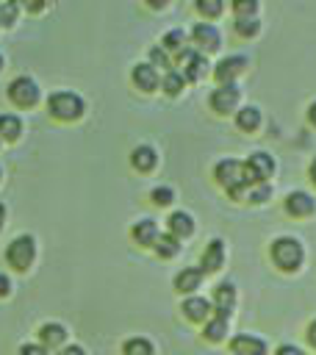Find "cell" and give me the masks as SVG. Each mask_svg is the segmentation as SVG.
<instances>
[{
    "mask_svg": "<svg viewBox=\"0 0 316 355\" xmlns=\"http://www.w3.org/2000/svg\"><path fill=\"white\" fill-rule=\"evenodd\" d=\"M47 111L55 116V119H64V122H72V119H80L83 111H86V103L80 94L69 92V89H61V92H53L47 97Z\"/></svg>",
    "mask_w": 316,
    "mask_h": 355,
    "instance_id": "6da1fadb",
    "label": "cell"
},
{
    "mask_svg": "<svg viewBox=\"0 0 316 355\" xmlns=\"http://www.w3.org/2000/svg\"><path fill=\"white\" fill-rule=\"evenodd\" d=\"M302 258H305V250H302V244L294 236H280V239L272 241V261L280 269L294 272V269H299Z\"/></svg>",
    "mask_w": 316,
    "mask_h": 355,
    "instance_id": "7a4b0ae2",
    "label": "cell"
},
{
    "mask_svg": "<svg viewBox=\"0 0 316 355\" xmlns=\"http://www.w3.org/2000/svg\"><path fill=\"white\" fill-rule=\"evenodd\" d=\"M33 258H36V241H33V236H17L8 244V250H6V261L17 272H25L33 263Z\"/></svg>",
    "mask_w": 316,
    "mask_h": 355,
    "instance_id": "3957f363",
    "label": "cell"
},
{
    "mask_svg": "<svg viewBox=\"0 0 316 355\" xmlns=\"http://www.w3.org/2000/svg\"><path fill=\"white\" fill-rule=\"evenodd\" d=\"M8 100L19 108H30L39 103V83L30 75H19L8 83Z\"/></svg>",
    "mask_w": 316,
    "mask_h": 355,
    "instance_id": "277c9868",
    "label": "cell"
},
{
    "mask_svg": "<svg viewBox=\"0 0 316 355\" xmlns=\"http://www.w3.org/2000/svg\"><path fill=\"white\" fill-rule=\"evenodd\" d=\"M274 172V161L269 153H252L247 161H244V183L247 186H255V183H266Z\"/></svg>",
    "mask_w": 316,
    "mask_h": 355,
    "instance_id": "5b68a950",
    "label": "cell"
},
{
    "mask_svg": "<svg viewBox=\"0 0 316 355\" xmlns=\"http://www.w3.org/2000/svg\"><path fill=\"white\" fill-rule=\"evenodd\" d=\"M213 178L230 191V189H238V186H247L244 183V164L236 161V158H225L213 166Z\"/></svg>",
    "mask_w": 316,
    "mask_h": 355,
    "instance_id": "8992f818",
    "label": "cell"
},
{
    "mask_svg": "<svg viewBox=\"0 0 316 355\" xmlns=\"http://www.w3.org/2000/svg\"><path fill=\"white\" fill-rule=\"evenodd\" d=\"M238 97H241V92H238L236 83H222L211 92V108L216 114H230V111H236Z\"/></svg>",
    "mask_w": 316,
    "mask_h": 355,
    "instance_id": "52a82bcc",
    "label": "cell"
},
{
    "mask_svg": "<svg viewBox=\"0 0 316 355\" xmlns=\"http://www.w3.org/2000/svg\"><path fill=\"white\" fill-rule=\"evenodd\" d=\"M191 39H194V44H197L202 53H213V50L222 47V33H219V28H213L211 22H197V25L191 28Z\"/></svg>",
    "mask_w": 316,
    "mask_h": 355,
    "instance_id": "ba28073f",
    "label": "cell"
},
{
    "mask_svg": "<svg viewBox=\"0 0 316 355\" xmlns=\"http://www.w3.org/2000/svg\"><path fill=\"white\" fill-rule=\"evenodd\" d=\"M177 58L183 61V75H186V80H200V78H205V72H208V58H205L202 53H197V50H183Z\"/></svg>",
    "mask_w": 316,
    "mask_h": 355,
    "instance_id": "9c48e42d",
    "label": "cell"
},
{
    "mask_svg": "<svg viewBox=\"0 0 316 355\" xmlns=\"http://www.w3.org/2000/svg\"><path fill=\"white\" fill-rule=\"evenodd\" d=\"M244 67H247V58H244V55H227V58H222V61L213 67V75H216L219 86H222V83H233V80L244 72Z\"/></svg>",
    "mask_w": 316,
    "mask_h": 355,
    "instance_id": "30bf717a",
    "label": "cell"
},
{
    "mask_svg": "<svg viewBox=\"0 0 316 355\" xmlns=\"http://www.w3.org/2000/svg\"><path fill=\"white\" fill-rule=\"evenodd\" d=\"M230 352L233 355H266V341L252 333H238L230 341Z\"/></svg>",
    "mask_w": 316,
    "mask_h": 355,
    "instance_id": "8fae6325",
    "label": "cell"
},
{
    "mask_svg": "<svg viewBox=\"0 0 316 355\" xmlns=\"http://www.w3.org/2000/svg\"><path fill=\"white\" fill-rule=\"evenodd\" d=\"M213 305H216V316H225V319H230V313H233V305H236V286L233 283H219L216 288H213Z\"/></svg>",
    "mask_w": 316,
    "mask_h": 355,
    "instance_id": "7c38bea8",
    "label": "cell"
},
{
    "mask_svg": "<svg viewBox=\"0 0 316 355\" xmlns=\"http://www.w3.org/2000/svg\"><path fill=\"white\" fill-rule=\"evenodd\" d=\"M313 208H316V202L308 191H291L286 197V211L291 216H308V214H313Z\"/></svg>",
    "mask_w": 316,
    "mask_h": 355,
    "instance_id": "4fadbf2b",
    "label": "cell"
},
{
    "mask_svg": "<svg viewBox=\"0 0 316 355\" xmlns=\"http://www.w3.org/2000/svg\"><path fill=\"white\" fill-rule=\"evenodd\" d=\"M222 263H225V241H222V239H213V241H208V247H205V252H202L200 269H202V272H216Z\"/></svg>",
    "mask_w": 316,
    "mask_h": 355,
    "instance_id": "5bb4252c",
    "label": "cell"
},
{
    "mask_svg": "<svg viewBox=\"0 0 316 355\" xmlns=\"http://www.w3.org/2000/svg\"><path fill=\"white\" fill-rule=\"evenodd\" d=\"M133 83H136L141 92H155L158 83H161V78H158V72H155L152 64H136V67H133Z\"/></svg>",
    "mask_w": 316,
    "mask_h": 355,
    "instance_id": "9a60e30c",
    "label": "cell"
},
{
    "mask_svg": "<svg viewBox=\"0 0 316 355\" xmlns=\"http://www.w3.org/2000/svg\"><path fill=\"white\" fill-rule=\"evenodd\" d=\"M166 225H169V233L175 239H183V236H191L194 233V219H191L188 211H172L169 219H166Z\"/></svg>",
    "mask_w": 316,
    "mask_h": 355,
    "instance_id": "2e32d148",
    "label": "cell"
},
{
    "mask_svg": "<svg viewBox=\"0 0 316 355\" xmlns=\"http://www.w3.org/2000/svg\"><path fill=\"white\" fill-rule=\"evenodd\" d=\"M202 277H205V272H202L200 266H188V269L177 272V277H175V288L183 291V294H191L194 288H200Z\"/></svg>",
    "mask_w": 316,
    "mask_h": 355,
    "instance_id": "e0dca14e",
    "label": "cell"
},
{
    "mask_svg": "<svg viewBox=\"0 0 316 355\" xmlns=\"http://www.w3.org/2000/svg\"><path fill=\"white\" fill-rule=\"evenodd\" d=\"M158 225L152 222V219H139L136 225H133V239L141 244V247H155V241H158Z\"/></svg>",
    "mask_w": 316,
    "mask_h": 355,
    "instance_id": "ac0fdd59",
    "label": "cell"
},
{
    "mask_svg": "<svg viewBox=\"0 0 316 355\" xmlns=\"http://www.w3.org/2000/svg\"><path fill=\"white\" fill-rule=\"evenodd\" d=\"M183 313H186V319H191V322H205V319L211 316V302H208L205 297H188V300L183 302Z\"/></svg>",
    "mask_w": 316,
    "mask_h": 355,
    "instance_id": "d6986e66",
    "label": "cell"
},
{
    "mask_svg": "<svg viewBox=\"0 0 316 355\" xmlns=\"http://www.w3.org/2000/svg\"><path fill=\"white\" fill-rule=\"evenodd\" d=\"M130 164H133L139 172H150V169L158 164V155H155V150H152V147L139 144V147L130 153Z\"/></svg>",
    "mask_w": 316,
    "mask_h": 355,
    "instance_id": "ffe728a7",
    "label": "cell"
},
{
    "mask_svg": "<svg viewBox=\"0 0 316 355\" xmlns=\"http://www.w3.org/2000/svg\"><path fill=\"white\" fill-rule=\"evenodd\" d=\"M64 338H67V330L55 322L39 327V344L42 347H58V344H64Z\"/></svg>",
    "mask_w": 316,
    "mask_h": 355,
    "instance_id": "44dd1931",
    "label": "cell"
},
{
    "mask_svg": "<svg viewBox=\"0 0 316 355\" xmlns=\"http://www.w3.org/2000/svg\"><path fill=\"white\" fill-rule=\"evenodd\" d=\"M161 86H164V92L169 97H177L183 92V86H186V75L180 69H166L164 78H161Z\"/></svg>",
    "mask_w": 316,
    "mask_h": 355,
    "instance_id": "7402d4cb",
    "label": "cell"
},
{
    "mask_svg": "<svg viewBox=\"0 0 316 355\" xmlns=\"http://www.w3.org/2000/svg\"><path fill=\"white\" fill-rule=\"evenodd\" d=\"M19 133H22L19 116H14V114H0V139L14 141V139H19Z\"/></svg>",
    "mask_w": 316,
    "mask_h": 355,
    "instance_id": "603a6c76",
    "label": "cell"
},
{
    "mask_svg": "<svg viewBox=\"0 0 316 355\" xmlns=\"http://www.w3.org/2000/svg\"><path fill=\"white\" fill-rule=\"evenodd\" d=\"M236 125L241 130H255L261 125V111L255 105H244L241 111H236Z\"/></svg>",
    "mask_w": 316,
    "mask_h": 355,
    "instance_id": "cb8c5ba5",
    "label": "cell"
},
{
    "mask_svg": "<svg viewBox=\"0 0 316 355\" xmlns=\"http://www.w3.org/2000/svg\"><path fill=\"white\" fill-rule=\"evenodd\" d=\"M164 50H169V53H175V55H180L183 50H186V31H180V28H172V31H166L164 33V44H161Z\"/></svg>",
    "mask_w": 316,
    "mask_h": 355,
    "instance_id": "d4e9b609",
    "label": "cell"
},
{
    "mask_svg": "<svg viewBox=\"0 0 316 355\" xmlns=\"http://www.w3.org/2000/svg\"><path fill=\"white\" fill-rule=\"evenodd\" d=\"M155 252H158L161 258H172V255L180 252V241H177L172 233H161L158 241H155Z\"/></svg>",
    "mask_w": 316,
    "mask_h": 355,
    "instance_id": "484cf974",
    "label": "cell"
},
{
    "mask_svg": "<svg viewBox=\"0 0 316 355\" xmlns=\"http://www.w3.org/2000/svg\"><path fill=\"white\" fill-rule=\"evenodd\" d=\"M202 336H205L208 341H222V338L227 336V319H225V316H213V319L205 324Z\"/></svg>",
    "mask_w": 316,
    "mask_h": 355,
    "instance_id": "4316f807",
    "label": "cell"
},
{
    "mask_svg": "<svg viewBox=\"0 0 316 355\" xmlns=\"http://www.w3.org/2000/svg\"><path fill=\"white\" fill-rule=\"evenodd\" d=\"M122 352L125 355H152V344L147 338H128L122 344Z\"/></svg>",
    "mask_w": 316,
    "mask_h": 355,
    "instance_id": "83f0119b",
    "label": "cell"
},
{
    "mask_svg": "<svg viewBox=\"0 0 316 355\" xmlns=\"http://www.w3.org/2000/svg\"><path fill=\"white\" fill-rule=\"evenodd\" d=\"M258 31H261L258 17H236V33H241V36H255Z\"/></svg>",
    "mask_w": 316,
    "mask_h": 355,
    "instance_id": "f1b7e54d",
    "label": "cell"
},
{
    "mask_svg": "<svg viewBox=\"0 0 316 355\" xmlns=\"http://www.w3.org/2000/svg\"><path fill=\"white\" fill-rule=\"evenodd\" d=\"M269 197H272V186L269 183H255V186L247 189V200L249 202H266Z\"/></svg>",
    "mask_w": 316,
    "mask_h": 355,
    "instance_id": "f546056e",
    "label": "cell"
},
{
    "mask_svg": "<svg viewBox=\"0 0 316 355\" xmlns=\"http://www.w3.org/2000/svg\"><path fill=\"white\" fill-rule=\"evenodd\" d=\"M17 11H19V6L17 3H0V25H14L17 22Z\"/></svg>",
    "mask_w": 316,
    "mask_h": 355,
    "instance_id": "4dcf8cb0",
    "label": "cell"
},
{
    "mask_svg": "<svg viewBox=\"0 0 316 355\" xmlns=\"http://www.w3.org/2000/svg\"><path fill=\"white\" fill-rule=\"evenodd\" d=\"M197 11L205 17H219L222 14V0H197Z\"/></svg>",
    "mask_w": 316,
    "mask_h": 355,
    "instance_id": "1f68e13d",
    "label": "cell"
},
{
    "mask_svg": "<svg viewBox=\"0 0 316 355\" xmlns=\"http://www.w3.org/2000/svg\"><path fill=\"white\" fill-rule=\"evenodd\" d=\"M150 200H152V202H158V205H169V202L175 200V191H172L169 186H158V189H152V191H150Z\"/></svg>",
    "mask_w": 316,
    "mask_h": 355,
    "instance_id": "d6a6232c",
    "label": "cell"
},
{
    "mask_svg": "<svg viewBox=\"0 0 316 355\" xmlns=\"http://www.w3.org/2000/svg\"><path fill=\"white\" fill-rule=\"evenodd\" d=\"M233 11H236V17H255L258 3L255 0H238V3H233Z\"/></svg>",
    "mask_w": 316,
    "mask_h": 355,
    "instance_id": "836d02e7",
    "label": "cell"
},
{
    "mask_svg": "<svg viewBox=\"0 0 316 355\" xmlns=\"http://www.w3.org/2000/svg\"><path fill=\"white\" fill-rule=\"evenodd\" d=\"M150 64L152 67H169V55L164 47H150Z\"/></svg>",
    "mask_w": 316,
    "mask_h": 355,
    "instance_id": "e575fe53",
    "label": "cell"
},
{
    "mask_svg": "<svg viewBox=\"0 0 316 355\" xmlns=\"http://www.w3.org/2000/svg\"><path fill=\"white\" fill-rule=\"evenodd\" d=\"M19 355H47V347H42V344H22Z\"/></svg>",
    "mask_w": 316,
    "mask_h": 355,
    "instance_id": "d590c367",
    "label": "cell"
},
{
    "mask_svg": "<svg viewBox=\"0 0 316 355\" xmlns=\"http://www.w3.org/2000/svg\"><path fill=\"white\" fill-rule=\"evenodd\" d=\"M274 355H305V352L299 347H294V344H283V347H277Z\"/></svg>",
    "mask_w": 316,
    "mask_h": 355,
    "instance_id": "8d00e7d4",
    "label": "cell"
},
{
    "mask_svg": "<svg viewBox=\"0 0 316 355\" xmlns=\"http://www.w3.org/2000/svg\"><path fill=\"white\" fill-rule=\"evenodd\" d=\"M58 355H86V352H83V347H78V344H69V347H64Z\"/></svg>",
    "mask_w": 316,
    "mask_h": 355,
    "instance_id": "74e56055",
    "label": "cell"
},
{
    "mask_svg": "<svg viewBox=\"0 0 316 355\" xmlns=\"http://www.w3.org/2000/svg\"><path fill=\"white\" fill-rule=\"evenodd\" d=\"M305 336H308V344H310V347H316V319L308 324V333H305Z\"/></svg>",
    "mask_w": 316,
    "mask_h": 355,
    "instance_id": "f35d334b",
    "label": "cell"
},
{
    "mask_svg": "<svg viewBox=\"0 0 316 355\" xmlns=\"http://www.w3.org/2000/svg\"><path fill=\"white\" fill-rule=\"evenodd\" d=\"M8 291H11V280L6 275H0V297H6Z\"/></svg>",
    "mask_w": 316,
    "mask_h": 355,
    "instance_id": "ab89813d",
    "label": "cell"
},
{
    "mask_svg": "<svg viewBox=\"0 0 316 355\" xmlns=\"http://www.w3.org/2000/svg\"><path fill=\"white\" fill-rule=\"evenodd\" d=\"M308 119H310V125H316V100H313L310 108H308Z\"/></svg>",
    "mask_w": 316,
    "mask_h": 355,
    "instance_id": "60d3db41",
    "label": "cell"
},
{
    "mask_svg": "<svg viewBox=\"0 0 316 355\" xmlns=\"http://www.w3.org/2000/svg\"><path fill=\"white\" fill-rule=\"evenodd\" d=\"M310 180H313V183H316V158H313V161H310Z\"/></svg>",
    "mask_w": 316,
    "mask_h": 355,
    "instance_id": "b9f144b4",
    "label": "cell"
},
{
    "mask_svg": "<svg viewBox=\"0 0 316 355\" xmlns=\"http://www.w3.org/2000/svg\"><path fill=\"white\" fill-rule=\"evenodd\" d=\"M3 222H6V205L0 202V227H3Z\"/></svg>",
    "mask_w": 316,
    "mask_h": 355,
    "instance_id": "7bdbcfd3",
    "label": "cell"
},
{
    "mask_svg": "<svg viewBox=\"0 0 316 355\" xmlns=\"http://www.w3.org/2000/svg\"><path fill=\"white\" fill-rule=\"evenodd\" d=\"M0 69H3V55H0Z\"/></svg>",
    "mask_w": 316,
    "mask_h": 355,
    "instance_id": "ee69618b",
    "label": "cell"
}]
</instances>
